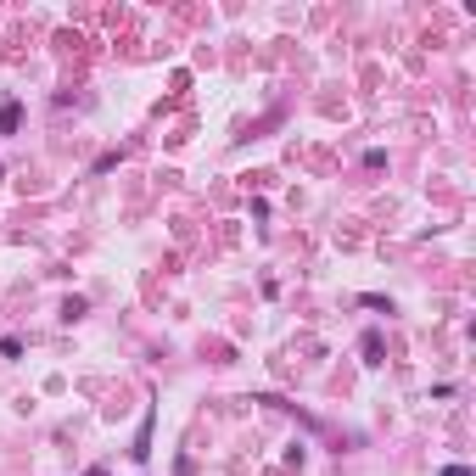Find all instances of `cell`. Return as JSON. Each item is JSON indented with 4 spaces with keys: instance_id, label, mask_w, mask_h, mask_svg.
Segmentation results:
<instances>
[{
    "instance_id": "obj_1",
    "label": "cell",
    "mask_w": 476,
    "mask_h": 476,
    "mask_svg": "<svg viewBox=\"0 0 476 476\" xmlns=\"http://www.w3.org/2000/svg\"><path fill=\"white\" fill-rule=\"evenodd\" d=\"M17 118H23V107H17V101H0V135H11Z\"/></svg>"
},
{
    "instance_id": "obj_2",
    "label": "cell",
    "mask_w": 476,
    "mask_h": 476,
    "mask_svg": "<svg viewBox=\"0 0 476 476\" xmlns=\"http://www.w3.org/2000/svg\"><path fill=\"white\" fill-rule=\"evenodd\" d=\"M443 476H476L471 465H443Z\"/></svg>"
}]
</instances>
